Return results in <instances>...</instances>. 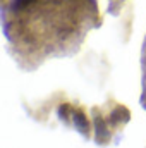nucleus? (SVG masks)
<instances>
[{"label":"nucleus","mask_w":146,"mask_h":148,"mask_svg":"<svg viewBox=\"0 0 146 148\" xmlns=\"http://www.w3.org/2000/svg\"><path fill=\"white\" fill-rule=\"evenodd\" d=\"M74 121H76V124H77V127H79L81 131H84V133L88 131V121H86V117H84L83 114L77 112V114L74 115Z\"/></svg>","instance_id":"nucleus-1"}]
</instances>
